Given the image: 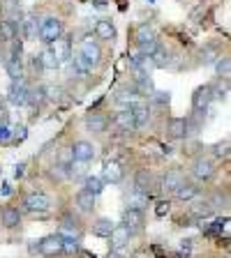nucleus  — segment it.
Listing matches in <instances>:
<instances>
[{
	"label": "nucleus",
	"mask_w": 231,
	"mask_h": 258,
	"mask_svg": "<svg viewBox=\"0 0 231 258\" xmlns=\"http://www.w3.org/2000/svg\"><path fill=\"white\" fill-rule=\"evenodd\" d=\"M39 39H42L44 44H51L54 39H58L60 35H63V21L60 19H56V16H47L42 23H39Z\"/></svg>",
	"instance_id": "nucleus-1"
},
{
	"label": "nucleus",
	"mask_w": 231,
	"mask_h": 258,
	"mask_svg": "<svg viewBox=\"0 0 231 258\" xmlns=\"http://www.w3.org/2000/svg\"><path fill=\"white\" fill-rule=\"evenodd\" d=\"M5 70L12 81L23 79V60H21V42H12L10 60L5 62Z\"/></svg>",
	"instance_id": "nucleus-2"
},
{
	"label": "nucleus",
	"mask_w": 231,
	"mask_h": 258,
	"mask_svg": "<svg viewBox=\"0 0 231 258\" xmlns=\"http://www.w3.org/2000/svg\"><path fill=\"white\" fill-rule=\"evenodd\" d=\"M7 99H10L14 106H26V102H28V86L23 83V79L12 81L10 92H7Z\"/></svg>",
	"instance_id": "nucleus-3"
},
{
	"label": "nucleus",
	"mask_w": 231,
	"mask_h": 258,
	"mask_svg": "<svg viewBox=\"0 0 231 258\" xmlns=\"http://www.w3.org/2000/svg\"><path fill=\"white\" fill-rule=\"evenodd\" d=\"M39 253H44L49 258L63 253V235L56 233V235H47L44 240H39Z\"/></svg>",
	"instance_id": "nucleus-4"
},
{
	"label": "nucleus",
	"mask_w": 231,
	"mask_h": 258,
	"mask_svg": "<svg viewBox=\"0 0 231 258\" xmlns=\"http://www.w3.org/2000/svg\"><path fill=\"white\" fill-rule=\"evenodd\" d=\"M192 175L197 177L199 182L210 180V177L215 175V166H213V161H210L208 157H199V159L194 161V166H192Z\"/></svg>",
	"instance_id": "nucleus-5"
},
{
	"label": "nucleus",
	"mask_w": 231,
	"mask_h": 258,
	"mask_svg": "<svg viewBox=\"0 0 231 258\" xmlns=\"http://www.w3.org/2000/svg\"><path fill=\"white\" fill-rule=\"evenodd\" d=\"M129 237H132V231H129V228H127L125 224L113 226V231L109 233V240H111V249H113V251L123 249L125 244L129 242Z\"/></svg>",
	"instance_id": "nucleus-6"
},
{
	"label": "nucleus",
	"mask_w": 231,
	"mask_h": 258,
	"mask_svg": "<svg viewBox=\"0 0 231 258\" xmlns=\"http://www.w3.org/2000/svg\"><path fill=\"white\" fill-rule=\"evenodd\" d=\"M81 55H83L90 64H97L102 60V48L97 46V42H93V37H86L81 42Z\"/></svg>",
	"instance_id": "nucleus-7"
},
{
	"label": "nucleus",
	"mask_w": 231,
	"mask_h": 258,
	"mask_svg": "<svg viewBox=\"0 0 231 258\" xmlns=\"http://www.w3.org/2000/svg\"><path fill=\"white\" fill-rule=\"evenodd\" d=\"M210 99H213V88H210V86L197 88V90H194V95H192V106H194V111H204V108H208Z\"/></svg>",
	"instance_id": "nucleus-8"
},
{
	"label": "nucleus",
	"mask_w": 231,
	"mask_h": 258,
	"mask_svg": "<svg viewBox=\"0 0 231 258\" xmlns=\"http://www.w3.org/2000/svg\"><path fill=\"white\" fill-rule=\"evenodd\" d=\"M102 175H104V180H107V182L118 184V182H123L125 171H123V166H120L118 161H107V164H104Z\"/></svg>",
	"instance_id": "nucleus-9"
},
{
	"label": "nucleus",
	"mask_w": 231,
	"mask_h": 258,
	"mask_svg": "<svg viewBox=\"0 0 231 258\" xmlns=\"http://www.w3.org/2000/svg\"><path fill=\"white\" fill-rule=\"evenodd\" d=\"M26 208L30 212H47L51 208V201H49L47 194H30L26 199Z\"/></svg>",
	"instance_id": "nucleus-10"
},
{
	"label": "nucleus",
	"mask_w": 231,
	"mask_h": 258,
	"mask_svg": "<svg viewBox=\"0 0 231 258\" xmlns=\"http://www.w3.org/2000/svg\"><path fill=\"white\" fill-rule=\"evenodd\" d=\"M169 136L176 141L188 136V118H171L169 120Z\"/></svg>",
	"instance_id": "nucleus-11"
},
{
	"label": "nucleus",
	"mask_w": 231,
	"mask_h": 258,
	"mask_svg": "<svg viewBox=\"0 0 231 258\" xmlns=\"http://www.w3.org/2000/svg\"><path fill=\"white\" fill-rule=\"evenodd\" d=\"M51 48H54V53L58 55V60H60V62H63V60H70V58H72L70 39H67V37H63V35H60L58 39H54V42H51Z\"/></svg>",
	"instance_id": "nucleus-12"
},
{
	"label": "nucleus",
	"mask_w": 231,
	"mask_h": 258,
	"mask_svg": "<svg viewBox=\"0 0 231 258\" xmlns=\"http://www.w3.org/2000/svg\"><path fill=\"white\" fill-rule=\"evenodd\" d=\"M123 224L127 226L129 231L134 233V231H139L141 228V224H144V215H141L139 210H132V208H127L123 212Z\"/></svg>",
	"instance_id": "nucleus-13"
},
{
	"label": "nucleus",
	"mask_w": 231,
	"mask_h": 258,
	"mask_svg": "<svg viewBox=\"0 0 231 258\" xmlns=\"http://www.w3.org/2000/svg\"><path fill=\"white\" fill-rule=\"evenodd\" d=\"M72 150H74V159H81V161H90L95 157V148L88 141H76L72 145Z\"/></svg>",
	"instance_id": "nucleus-14"
},
{
	"label": "nucleus",
	"mask_w": 231,
	"mask_h": 258,
	"mask_svg": "<svg viewBox=\"0 0 231 258\" xmlns=\"http://www.w3.org/2000/svg\"><path fill=\"white\" fill-rule=\"evenodd\" d=\"M95 35L100 39H104V42H111V39H116V28H113L111 21L102 19V21L95 23Z\"/></svg>",
	"instance_id": "nucleus-15"
},
{
	"label": "nucleus",
	"mask_w": 231,
	"mask_h": 258,
	"mask_svg": "<svg viewBox=\"0 0 231 258\" xmlns=\"http://www.w3.org/2000/svg\"><path fill=\"white\" fill-rule=\"evenodd\" d=\"M148 60H151L153 67H157V70H164V67H169V64H171V55H169V51H167V48H160V46H157L155 51L148 55Z\"/></svg>",
	"instance_id": "nucleus-16"
},
{
	"label": "nucleus",
	"mask_w": 231,
	"mask_h": 258,
	"mask_svg": "<svg viewBox=\"0 0 231 258\" xmlns=\"http://www.w3.org/2000/svg\"><path fill=\"white\" fill-rule=\"evenodd\" d=\"M37 58H39V64H42V70H58V67H60V60H58V55L54 53V48H51V46L44 48V51L37 55Z\"/></svg>",
	"instance_id": "nucleus-17"
},
{
	"label": "nucleus",
	"mask_w": 231,
	"mask_h": 258,
	"mask_svg": "<svg viewBox=\"0 0 231 258\" xmlns=\"http://www.w3.org/2000/svg\"><path fill=\"white\" fill-rule=\"evenodd\" d=\"M76 205H79L81 212H93V208H95V194L88 191V189H81L76 194Z\"/></svg>",
	"instance_id": "nucleus-18"
},
{
	"label": "nucleus",
	"mask_w": 231,
	"mask_h": 258,
	"mask_svg": "<svg viewBox=\"0 0 231 258\" xmlns=\"http://www.w3.org/2000/svg\"><path fill=\"white\" fill-rule=\"evenodd\" d=\"M151 184H153V177L148 171H136L134 175V191H144V194H151Z\"/></svg>",
	"instance_id": "nucleus-19"
},
{
	"label": "nucleus",
	"mask_w": 231,
	"mask_h": 258,
	"mask_svg": "<svg viewBox=\"0 0 231 258\" xmlns=\"http://www.w3.org/2000/svg\"><path fill=\"white\" fill-rule=\"evenodd\" d=\"M148 203H151V194L134 191V194H132V196H129V201H127V208H132V210H139V212H144V210L148 208Z\"/></svg>",
	"instance_id": "nucleus-20"
},
{
	"label": "nucleus",
	"mask_w": 231,
	"mask_h": 258,
	"mask_svg": "<svg viewBox=\"0 0 231 258\" xmlns=\"http://www.w3.org/2000/svg\"><path fill=\"white\" fill-rule=\"evenodd\" d=\"M107 124H109V120L102 118V115H97V113H90L86 118V127H88V132H93V134H102L104 129H107Z\"/></svg>",
	"instance_id": "nucleus-21"
},
{
	"label": "nucleus",
	"mask_w": 231,
	"mask_h": 258,
	"mask_svg": "<svg viewBox=\"0 0 231 258\" xmlns=\"http://www.w3.org/2000/svg\"><path fill=\"white\" fill-rule=\"evenodd\" d=\"M0 219H3V226H5V228H16V226L21 224V212L16 208H5L3 215H0Z\"/></svg>",
	"instance_id": "nucleus-22"
},
{
	"label": "nucleus",
	"mask_w": 231,
	"mask_h": 258,
	"mask_svg": "<svg viewBox=\"0 0 231 258\" xmlns=\"http://www.w3.org/2000/svg\"><path fill=\"white\" fill-rule=\"evenodd\" d=\"M116 124H118L120 129H125V132H132L134 127V115H132V108H123L120 113H116Z\"/></svg>",
	"instance_id": "nucleus-23"
},
{
	"label": "nucleus",
	"mask_w": 231,
	"mask_h": 258,
	"mask_svg": "<svg viewBox=\"0 0 231 258\" xmlns=\"http://www.w3.org/2000/svg\"><path fill=\"white\" fill-rule=\"evenodd\" d=\"M183 175H180V171H169L167 175H164V180H162V187L167 189V191H176L180 184H183Z\"/></svg>",
	"instance_id": "nucleus-24"
},
{
	"label": "nucleus",
	"mask_w": 231,
	"mask_h": 258,
	"mask_svg": "<svg viewBox=\"0 0 231 258\" xmlns=\"http://www.w3.org/2000/svg\"><path fill=\"white\" fill-rule=\"evenodd\" d=\"M129 108H132V115H134V127H144V124H148V108L144 106V104H129Z\"/></svg>",
	"instance_id": "nucleus-25"
},
{
	"label": "nucleus",
	"mask_w": 231,
	"mask_h": 258,
	"mask_svg": "<svg viewBox=\"0 0 231 258\" xmlns=\"http://www.w3.org/2000/svg\"><path fill=\"white\" fill-rule=\"evenodd\" d=\"M213 212H215V208H213V203H210L208 199H206V201H199V203L192 205V215L199 217V219H206V217H210Z\"/></svg>",
	"instance_id": "nucleus-26"
},
{
	"label": "nucleus",
	"mask_w": 231,
	"mask_h": 258,
	"mask_svg": "<svg viewBox=\"0 0 231 258\" xmlns=\"http://www.w3.org/2000/svg\"><path fill=\"white\" fill-rule=\"evenodd\" d=\"M197 194H199V187H194V184H190V182H183L176 189V199L178 201H192V199H197Z\"/></svg>",
	"instance_id": "nucleus-27"
},
{
	"label": "nucleus",
	"mask_w": 231,
	"mask_h": 258,
	"mask_svg": "<svg viewBox=\"0 0 231 258\" xmlns=\"http://www.w3.org/2000/svg\"><path fill=\"white\" fill-rule=\"evenodd\" d=\"M111 231H113V221L107 219V217H102V219H97L95 224H93V233H95L97 237H109Z\"/></svg>",
	"instance_id": "nucleus-28"
},
{
	"label": "nucleus",
	"mask_w": 231,
	"mask_h": 258,
	"mask_svg": "<svg viewBox=\"0 0 231 258\" xmlns=\"http://www.w3.org/2000/svg\"><path fill=\"white\" fill-rule=\"evenodd\" d=\"M86 166H88V161L74 159L70 166H67V177H72V180H81V177L86 175Z\"/></svg>",
	"instance_id": "nucleus-29"
},
{
	"label": "nucleus",
	"mask_w": 231,
	"mask_h": 258,
	"mask_svg": "<svg viewBox=\"0 0 231 258\" xmlns=\"http://www.w3.org/2000/svg\"><path fill=\"white\" fill-rule=\"evenodd\" d=\"M21 26H23V37H26V39H35V37H37L39 26H37V19H35V16H26V19L21 21Z\"/></svg>",
	"instance_id": "nucleus-30"
},
{
	"label": "nucleus",
	"mask_w": 231,
	"mask_h": 258,
	"mask_svg": "<svg viewBox=\"0 0 231 258\" xmlns=\"http://www.w3.org/2000/svg\"><path fill=\"white\" fill-rule=\"evenodd\" d=\"M72 64H74V70L76 72H79V74L81 76H86L88 74V72H90L93 70V64L90 62H88V60L86 58H83V55H81V53H76V55H72Z\"/></svg>",
	"instance_id": "nucleus-31"
},
{
	"label": "nucleus",
	"mask_w": 231,
	"mask_h": 258,
	"mask_svg": "<svg viewBox=\"0 0 231 258\" xmlns=\"http://www.w3.org/2000/svg\"><path fill=\"white\" fill-rule=\"evenodd\" d=\"M16 35H19V32H16V28L12 26L7 19H5V21H0V39H5V42H14Z\"/></svg>",
	"instance_id": "nucleus-32"
},
{
	"label": "nucleus",
	"mask_w": 231,
	"mask_h": 258,
	"mask_svg": "<svg viewBox=\"0 0 231 258\" xmlns=\"http://www.w3.org/2000/svg\"><path fill=\"white\" fill-rule=\"evenodd\" d=\"M217 74H220V79H229V76H231V60H229V55H222V58L217 60Z\"/></svg>",
	"instance_id": "nucleus-33"
},
{
	"label": "nucleus",
	"mask_w": 231,
	"mask_h": 258,
	"mask_svg": "<svg viewBox=\"0 0 231 258\" xmlns=\"http://www.w3.org/2000/svg\"><path fill=\"white\" fill-rule=\"evenodd\" d=\"M47 97H44V88H28V102L26 104H35V106H39V104L44 102Z\"/></svg>",
	"instance_id": "nucleus-34"
},
{
	"label": "nucleus",
	"mask_w": 231,
	"mask_h": 258,
	"mask_svg": "<svg viewBox=\"0 0 231 258\" xmlns=\"http://www.w3.org/2000/svg\"><path fill=\"white\" fill-rule=\"evenodd\" d=\"M153 39H157L155 32H153L148 26H139V30H136V42L146 44V42H153Z\"/></svg>",
	"instance_id": "nucleus-35"
},
{
	"label": "nucleus",
	"mask_w": 231,
	"mask_h": 258,
	"mask_svg": "<svg viewBox=\"0 0 231 258\" xmlns=\"http://www.w3.org/2000/svg\"><path fill=\"white\" fill-rule=\"evenodd\" d=\"M76 251H79V242H76L74 237H65L63 235V253H70V256H74Z\"/></svg>",
	"instance_id": "nucleus-36"
},
{
	"label": "nucleus",
	"mask_w": 231,
	"mask_h": 258,
	"mask_svg": "<svg viewBox=\"0 0 231 258\" xmlns=\"http://www.w3.org/2000/svg\"><path fill=\"white\" fill-rule=\"evenodd\" d=\"M49 177H51V180H65V177H67V166H63V164L51 166L49 168Z\"/></svg>",
	"instance_id": "nucleus-37"
},
{
	"label": "nucleus",
	"mask_w": 231,
	"mask_h": 258,
	"mask_svg": "<svg viewBox=\"0 0 231 258\" xmlns=\"http://www.w3.org/2000/svg\"><path fill=\"white\" fill-rule=\"evenodd\" d=\"M72 161H74V150H72V148H63V150L58 152V164L70 166Z\"/></svg>",
	"instance_id": "nucleus-38"
},
{
	"label": "nucleus",
	"mask_w": 231,
	"mask_h": 258,
	"mask_svg": "<svg viewBox=\"0 0 231 258\" xmlns=\"http://www.w3.org/2000/svg\"><path fill=\"white\" fill-rule=\"evenodd\" d=\"M86 189H88V191H93V194L97 196V194L104 189V187H102V180H100V177H95V175L88 177V180H86Z\"/></svg>",
	"instance_id": "nucleus-39"
},
{
	"label": "nucleus",
	"mask_w": 231,
	"mask_h": 258,
	"mask_svg": "<svg viewBox=\"0 0 231 258\" xmlns=\"http://www.w3.org/2000/svg\"><path fill=\"white\" fill-rule=\"evenodd\" d=\"M60 92H63V90H60V88H56V86H47V88H44V97H47L49 102H58Z\"/></svg>",
	"instance_id": "nucleus-40"
},
{
	"label": "nucleus",
	"mask_w": 231,
	"mask_h": 258,
	"mask_svg": "<svg viewBox=\"0 0 231 258\" xmlns=\"http://www.w3.org/2000/svg\"><path fill=\"white\" fill-rule=\"evenodd\" d=\"M215 55H217V48L215 46H206L204 51H201V60H204L206 64L213 62V60H215Z\"/></svg>",
	"instance_id": "nucleus-41"
},
{
	"label": "nucleus",
	"mask_w": 231,
	"mask_h": 258,
	"mask_svg": "<svg viewBox=\"0 0 231 258\" xmlns=\"http://www.w3.org/2000/svg\"><path fill=\"white\" fill-rule=\"evenodd\" d=\"M169 210H171V201H160V203L155 205V215L157 217H164V215H169Z\"/></svg>",
	"instance_id": "nucleus-42"
},
{
	"label": "nucleus",
	"mask_w": 231,
	"mask_h": 258,
	"mask_svg": "<svg viewBox=\"0 0 231 258\" xmlns=\"http://www.w3.org/2000/svg\"><path fill=\"white\" fill-rule=\"evenodd\" d=\"M12 139V127L7 122H0V143H10Z\"/></svg>",
	"instance_id": "nucleus-43"
},
{
	"label": "nucleus",
	"mask_w": 231,
	"mask_h": 258,
	"mask_svg": "<svg viewBox=\"0 0 231 258\" xmlns=\"http://www.w3.org/2000/svg\"><path fill=\"white\" fill-rule=\"evenodd\" d=\"M155 48H157V39H153V42H146V44H139L141 55H146V58H148V55H151Z\"/></svg>",
	"instance_id": "nucleus-44"
},
{
	"label": "nucleus",
	"mask_w": 231,
	"mask_h": 258,
	"mask_svg": "<svg viewBox=\"0 0 231 258\" xmlns=\"http://www.w3.org/2000/svg\"><path fill=\"white\" fill-rule=\"evenodd\" d=\"M26 136H28V129L23 127V124H21V127H16V129H14V141H16V143L26 141Z\"/></svg>",
	"instance_id": "nucleus-45"
},
{
	"label": "nucleus",
	"mask_w": 231,
	"mask_h": 258,
	"mask_svg": "<svg viewBox=\"0 0 231 258\" xmlns=\"http://www.w3.org/2000/svg\"><path fill=\"white\" fill-rule=\"evenodd\" d=\"M215 155L217 157H224V159L229 157V141H224V143L217 145V148H215Z\"/></svg>",
	"instance_id": "nucleus-46"
},
{
	"label": "nucleus",
	"mask_w": 231,
	"mask_h": 258,
	"mask_svg": "<svg viewBox=\"0 0 231 258\" xmlns=\"http://www.w3.org/2000/svg\"><path fill=\"white\" fill-rule=\"evenodd\" d=\"M155 99H157V104H162V106H164V104H169V99H171V97H169V92H155Z\"/></svg>",
	"instance_id": "nucleus-47"
},
{
	"label": "nucleus",
	"mask_w": 231,
	"mask_h": 258,
	"mask_svg": "<svg viewBox=\"0 0 231 258\" xmlns=\"http://www.w3.org/2000/svg\"><path fill=\"white\" fill-rule=\"evenodd\" d=\"M23 171H26V164H19V166H16V171H14V175H16V177H21V175H23Z\"/></svg>",
	"instance_id": "nucleus-48"
},
{
	"label": "nucleus",
	"mask_w": 231,
	"mask_h": 258,
	"mask_svg": "<svg viewBox=\"0 0 231 258\" xmlns=\"http://www.w3.org/2000/svg\"><path fill=\"white\" fill-rule=\"evenodd\" d=\"M12 189H10V184H3V189H0V194H3V196H7V194H10Z\"/></svg>",
	"instance_id": "nucleus-49"
},
{
	"label": "nucleus",
	"mask_w": 231,
	"mask_h": 258,
	"mask_svg": "<svg viewBox=\"0 0 231 258\" xmlns=\"http://www.w3.org/2000/svg\"><path fill=\"white\" fill-rule=\"evenodd\" d=\"M107 258H123V256H120V253L118 251H111V253H109V256Z\"/></svg>",
	"instance_id": "nucleus-50"
},
{
	"label": "nucleus",
	"mask_w": 231,
	"mask_h": 258,
	"mask_svg": "<svg viewBox=\"0 0 231 258\" xmlns=\"http://www.w3.org/2000/svg\"><path fill=\"white\" fill-rule=\"evenodd\" d=\"M173 258H183V253H176V256H173Z\"/></svg>",
	"instance_id": "nucleus-51"
},
{
	"label": "nucleus",
	"mask_w": 231,
	"mask_h": 258,
	"mask_svg": "<svg viewBox=\"0 0 231 258\" xmlns=\"http://www.w3.org/2000/svg\"><path fill=\"white\" fill-rule=\"evenodd\" d=\"M129 258H144V256H129Z\"/></svg>",
	"instance_id": "nucleus-52"
}]
</instances>
